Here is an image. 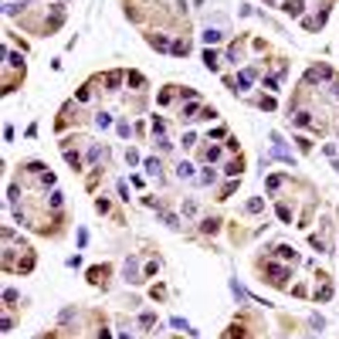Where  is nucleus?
Returning <instances> with one entry per match:
<instances>
[{
    "label": "nucleus",
    "mask_w": 339,
    "mask_h": 339,
    "mask_svg": "<svg viewBox=\"0 0 339 339\" xmlns=\"http://www.w3.org/2000/svg\"><path fill=\"white\" fill-rule=\"evenodd\" d=\"M183 119H187V122H190V119H200V105H197V102H190V105L183 109Z\"/></svg>",
    "instance_id": "obj_20"
},
{
    "label": "nucleus",
    "mask_w": 339,
    "mask_h": 339,
    "mask_svg": "<svg viewBox=\"0 0 339 339\" xmlns=\"http://www.w3.org/2000/svg\"><path fill=\"white\" fill-rule=\"evenodd\" d=\"M224 339H251V333H248V326L244 322H234L231 329H227V336Z\"/></svg>",
    "instance_id": "obj_10"
},
{
    "label": "nucleus",
    "mask_w": 339,
    "mask_h": 339,
    "mask_svg": "<svg viewBox=\"0 0 339 339\" xmlns=\"http://www.w3.org/2000/svg\"><path fill=\"white\" fill-rule=\"evenodd\" d=\"M48 203H51V207H55V210H61V194H58V190H55V194H51V197H48Z\"/></svg>",
    "instance_id": "obj_35"
},
{
    "label": "nucleus",
    "mask_w": 339,
    "mask_h": 339,
    "mask_svg": "<svg viewBox=\"0 0 339 339\" xmlns=\"http://www.w3.org/2000/svg\"><path fill=\"white\" fill-rule=\"evenodd\" d=\"M224 173H227L231 180H238V177L244 173V160H241V156H234V160H231V163L224 166Z\"/></svg>",
    "instance_id": "obj_6"
},
{
    "label": "nucleus",
    "mask_w": 339,
    "mask_h": 339,
    "mask_svg": "<svg viewBox=\"0 0 339 339\" xmlns=\"http://www.w3.org/2000/svg\"><path fill=\"white\" fill-rule=\"evenodd\" d=\"M163 224H170V227H180V220H177L173 214H163Z\"/></svg>",
    "instance_id": "obj_39"
},
{
    "label": "nucleus",
    "mask_w": 339,
    "mask_h": 339,
    "mask_svg": "<svg viewBox=\"0 0 339 339\" xmlns=\"http://www.w3.org/2000/svg\"><path fill=\"white\" fill-rule=\"evenodd\" d=\"M170 326H173V329H183V333H190V336H194V329H190V326H187L180 316H173V319H170Z\"/></svg>",
    "instance_id": "obj_27"
},
{
    "label": "nucleus",
    "mask_w": 339,
    "mask_h": 339,
    "mask_svg": "<svg viewBox=\"0 0 339 339\" xmlns=\"http://www.w3.org/2000/svg\"><path fill=\"white\" fill-rule=\"evenodd\" d=\"M258 105H261L265 112H275V99H271V95H261V99H258Z\"/></svg>",
    "instance_id": "obj_29"
},
{
    "label": "nucleus",
    "mask_w": 339,
    "mask_h": 339,
    "mask_svg": "<svg viewBox=\"0 0 339 339\" xmlns=\"http://www.w3.org/2000/svg\"><path fill=\"white\" fill-rule=\"evenodd\" d=\"M139 326H142V329H153V326H156V316H153V312H142V316H139Z\"/></svg>",
    "instance_id": "obj_23"
},
{
    "label": "nucleus",
    "mask_w": 339,
    "mask_h": 339,
    "mask_svg": "<svg viewBox=\"0 0 339 339\" xmlns=\"http://www.w3.org/2000/svg\"><path fill=\"white\" fill-rule=\"evenodd\" d=\"M333 166H336V170H339V160H336V163H333Z\"/></svg>",
    "instance_id": "obj_41"
},
{
    "label": "nucleus",
    "mask_w": 339,
    "mask_h": 339,
    "mask_svg": "<svg viewBox=\"0 0 339 339\" xmlns=\"http://www.w3.org/2000/svg\"><path fill=\"white\" fill-rule=\"evenodd\" d=\"M177 177H180V180H183V177H194V166H190V163H180V166H177Z\"/></svg>",
    "instance_id": "obj_31"
},
{
    "label": "nucleus",
    "mask_w": 339,
    "mask_h": 339,
    "mask_svg": "<svg viewBox=\"0 0 339 339\" xmlns=\"http://www.w3.org/2000/svg\"><path fill=\"white\" fill-rule=\"evenodd\" d=\"M173 95H177V92H173V85H170V88H163V92H160V105H170V102H173Z\"/></svg>",
    "instance_id": "obj_25"
},
{
    "label": "nucleus",
    "mask_w": 339,
    "mask_h": 339,
    "mask_svg": "<svg viewBox=\"0 0 339 339\" xmlns=\"http://www.w3.org/2000/svg\"><path fill=\"white\" fill-rule=\"evenodd\" d=\"M234 190H238V180H231V183H224V190H220V197H217V200H227V197H231Z\"/></svg>",
    "instance_id": "obj_26"
},
{
    "label": "nucleus",
    "mask_w": 339,
    "mask_h": 339,
    "mask_svg": "<svg viewBox=\"0 0 339 339\" xmlns=\"http://www.w3.org/2000/svg\"><path fill=\"white\" fill-rule=\"evenodd\" d=\"M261 271H265V281H268V285H275V288H285V285H288V281H285V278H288V268H285V265L265 261V265H261Z\"/></svg>",
    "instance_id": "obj_1"
},
{
    "label": "nucleus",
    "mask_w": 339,
    "mask_h": 339,
    "mask_svg": "<svg viewBox=\"0 0 339 339\" xmlns=\"http://www.w3.org/2000/svg\"><path fill=\"white\" fill-rule=\"evenodd\" d=\"M200 38H203V44H207V48H210V44H217V41H220V38H224V34H220V31H217V27H207V31H203Z\"/></svg>",
    "instance_id": "obj_14"
},
{
    "label": "nucleus",
    "mask_w": 339,
    "mask_h": 339,
    "mask_svg": "<svg viewBox=\"0 0 339 339\" xmlns=\"http://www.w3.org/2000/svg\"><path fill=\"white\" fill-rule=\"evenodd\" d=\"M126 278H129V281H142V275H139V268H136V258L126 261Z\"/></svg>",
    "instance_id": "obj_17"
},
{
    "label": "nucleus",
    "mask_w": 339,
    "mask_h": 339,
    "mask_svg": "<svg viewBox=\"0 0 339 339\" xmlns=\"http://www.w3.org/2000/svg\"><path fill=\"white\" fill-rule=\"evenodd\" d=\"M95 210H99V214H112V203L105 200V197H99V200H95Z\"/></svg>",
    "instance_id": "obj_28"
},
{
    "label": "nucleus",
    "mask_w": 339,
    "mask_h": 339,
    "mask_svg": "<svg viewBox=\"0 0 339 339\" xmlns=\"http://www.w3.org/2000/svg\"><path fill=\"white\" fill-rule=\"evenodd\" d=\"M268 3H271V0H268Z\"/></svg>",
    "instance_id": "obj_42"
},
{
    "label": "nucleus",
    "mask_w": 339,
    "mask_h": 339,
    "mask_svg": "<svg viewBox=\"0 0 339 339\" xmlns=\"http://www.w3.org/2000/svg\"><path fill=\"white\" fill-rule=\"evenodd\" d=\"M95 126H99V129H109V126H112V116H109V112H99V116H95Z\"/></svg>",
    "instance_id": "obj_21"
},
{
    "label": "nucleus",
    "mask_w": 339,
    "mask_h": 339,
    "mask_svg": "<svg viewBox=\"0 0 339 339\" xmlns=\"http://www.w3.org/2000/svg\"><path fill=\"white\" fill-rule=\"evenodd\" d=\"M122 81H126V75H122V71H109V75H105V85H109L105 92H119V85H122Z\"/></svg>",
    "instance_id": "obj_8"
},
{
    "label": "nucleus",
    "mask_w": 339,
    "mask_h": 339,
    "mask_svg": "<svg viewBox=\"0 0 339 339\" xmlns=\"http://www.w3.org/2000/svg\"><path fill=\"white\" fill-rule=\"evenodd\" d=\"M275 255H278L281 261H292V265L299 261V251H295L292 244H278V248H275Z\"/></svg>",
    "instance_id": "obj_7"
},
{
    "label": "nucleus",
    "mask_w": 339,
    "mask_h": 339,
    "mask_svg": "<svg viewBox=\"0 0 339 339\" xmlns=\"http://www.w3.org/2000/svg\"><path fill=\"white\" fill-rule=\"evenodd\" d=\"M109 275H112V265H95V268H88V285H95V288L102 285L105 288L109 285Z\"/></svg>",
    "instance_id": "obj_2"
},
{
    "label": "nucleus",
    "mask_w": 339,
    "mask_h": 339,
    "mask_svg": "<svg viewBox=\"0 0 339 339\" xmlns=\"http://www.w3.org/2000/svg\"><path fill=\"white\" fill-rule=\"evenodd\" d=\"M275 210H278V220H281V224H292V207H288V203H278Z\"/></svg>",
    "instance_id": "obj_19"
},
{
    "label": "nucleus",
    "mask_w": 339,
    "mask_h": 339,
    "mask_svg": "<svg viewBox=\"0 0 339 339\" xmlns=\"http://www.w3.org/2000/svg\"><path fill=\"white\" fill-rule=\"evenodd\" d=\"M65 160H68V166H75V170H81V156H78V153H71V149H65Z\"/></svg>",
    "instance_id": "obj_24"
},
{
    "label": "nucleus",
    "mask_w": 339,
    "mask_h": 339,
    "mask_svg": "<svg viewBox=\"0 0 339 339\" xmlns=\"http://www.w3.org/2000/svg\"><path fill=\"white\" fill-rule=\"evenodd\" d=\"M146 44H149V48H156V51H170V48H173V44L166 41V34H156V31H149V34H146Z\"/></svg>",
    "instance_id": "obj_5"
},
{
    "label": "nucleus",
    "mask_w": 339,
    "mask_h": 339,
    "mask_svg": "<svg viewBox=\"0 0 339 339\" xmlns=\"http://www.w3.org/2000/svg\"><path fill=\"white\" fill-rule=\"evenodd\" d=\"M200 231H203V234H217V231H220V220H217V217H203Z\"/></svg>",
    "instance_id": "obj_13"
},
{
    "label": "nucleus",
    "mask_w": 339,
    "mask_h": 339,
    "mask_svg": "<svg viewBox=\"0 0 339 339\" xmlns=\"http://www.w3.org/2000/svg\"><path fill=\"white\" fill-rule=\"evenodd\" d=\"M170 51H173L177 58H187V55H190V41H187V38H180V41H173V48H170Z\"/></svg>",
    "instance_id": "obj_12"
},
{
    "label": "nucleus",
    "mask_w": 339,
    "mask_h": 339,
    "mask_svg": "<svg viewBox=\"0 0 339 339\" xmlns=\"http://www.w3.org/2000/svg\"><path fill=\"white\" fill-rule=\"evenodd\" d=\"M146 173L149 177H160V160H146Z\"/></svg>",
    "instance_id": "obj_30"
},
{
    "label": "nucleus",
    "mask_w": 339,
    "mask_h": 339,
    "mask_svg": "<svg viewBox=\"0 0 339 339\" xmlns=\"http://www.w3.org/2000/svg\"><path fill=\"white\" fill-rule=\"evenodd\" d=\"M149 126H153V136H156V139H166V122H163L160 116H153V122H149Z\"/></svg>",
    "instance_id": "obj_15"
},
{
    "label": "nucleus",
    "mask_w": 339,
    "mask_h": 339,
    "mask_svg": "<svg viewBox=\"0 0 339 339\" xmlns=\"http://www.w3.org/2000/svg\"><path fill=\"white\" fill-rule=\"evenodd\" d=\"M126 81H129V85H133L136 92H142V88H146V78H142V75H139V71H129V75H126Z\"/></svg>",
    "instance_id": "obj_16"
},
{
    "label": "nucleus",
    "mask_w": 339,
    "mask_h": 339,
    "mask_svg": "<svg viewBox=\"0 0 339 339\" xmlns=\"http://www.w3.org/2000/svg\"><path fill=\"white\" fill-rule=\"evenodd\" d=\"M203 68H207V71H217V68H220V58H217V51H210V48L203 51Z\"/></svg>",
    "instance_id": "obj_11"
},
{
    "label": "nucleus",
    "mask_w": 339,
    "mask_h": 339,
    "mask_svg": "<svg viewBox=\"0 0 339 339\" xmlns=\"http://www.w3.org/2000/svg\"><path fill=\"white\" fill-rule=\"evenodd\" d=\"M183 214H187V217H194V214H197V203L187 200V203H183Z\"/></svg>",
    "instance_id": "obj_38"
},
{
    "label": "nucleus",
    "mask_w": 339,
    "mask_h": 339,
    "mask_svg": "<svg viewBox=\"0 0 339 339\" xmlns=\"http://www.w3.org/2000/svg\"><path fill=\"white\" fill-rule=\"evenodd\" d=\"M156 271H160V261H149V265H146V268H142V278H153V275H156Z\"/></svg>",
    "instance_id": "obj_33"
},
{
    "label": "nucleus",
    "mask_w": 339,
    "mask_h": 339,
    "mask_svg": "<svg viewBox=\"0 0 339 339\" xmlns=\"http://www.w3.org/2000/svg\"><path fill=\"white\" fill-rule=\"evenodd\" d=\"M251 78H255V68H244V71H238V78H227V88L244 92V88L251 85Z\"/></svg>",
    "instance_id": "obj_3"
},
{
    "label": "nucleus",
    "mask_w": 339,
    "mask_h": 339,
    "mask_svg": "<svg viewBox=\"0 0 339 339\" xmlns=\"http://www.w3.org/2000/svg\"><path fill=\"white\" fill-rule=\"evenodd\" d=\"M295 142H299V149H302V153H309V149H312V139H305V136H299Z\"/></svg>",
    "instance_id": "obj_34"
},
{
    "label": "nucleus",
    "mask_w": 339,
    "mask_h": 339,
    "mask_svg": "<svg viewBox=\"0 0 339 339\" xmlns=\"http://www.w3.org/2000/svg\"><path fill=\"white\" fill-rule=\"evenodd\" d=\"M281 10H285L288 17H302V10H305V3H302V0H285V3H281Z\"/></svg>",
    "instance_id": "obj_9"
},
{
    "label": "nucleus",
    "mask_w": 339,
    "mask_h": 339,
    "mask_svg": "<svg viewBox=\"0 0 339 339\" xmlns=\"http://www.w3.org/2000/svg\"><path fill=\"white\" fill-rule=\"evenodd\" d=\"M122 339H133V336H129V333H126V336H122Z\"/></svg>",
    "instance_id": "obj_40"
},
{
    "label": "nucleus",
    "mask_w": 339,
    "mask_h": 339,
    "mask_svg": "<svg viewBox=\"0 0 339 339\" xmlns=\"http://www.w3.org/2000/svg\"><path fill=\"white\" fill-rule=\"evenodd\" d=\"M244 210H248V214H261V210H265V200H261V197H251V200L244 203Z\"/></svg>",
    "instance_id": "obj_18"
},
{
    "label": "nucleus",
    "mask_w": 339,
    "mask_h": 339,
    "mask_svg": "<svg viewBox=\"0 0 339 339\" xmlns=\"http://www.w3.org/2000/svg\"><path fill=\"white\" fill-rule=\"evenodd\" d=\"M3 302H7V305H14V302H17V292H14V288H7V292H3Z\"/></svg>",
    "instance_id": "obj_37"
},
{
    "label": "nucleus",
    "mask_w": 339,
    "mask_h": 339,
    "mask_svg": "<svg viewBox=\"0 0 339 339\" xmlns=\"http://www.w3.org/2000/svg\"><path fill=\"white\" fill-rule=\"evenodd\" d=\"M316 278H319V288H316V302H329V299H333V281H329V275H326V271H319Z\"/></svg>",
    "instance_id": "obj_4"
},
{
    "label": "nucleus",
    "mask_w": 339,
    "mask_h": 339,
    "mask_svg": "<svg viewBox=\"0 0 339 339\" xmlns=\"http://www.w3.org/2000/svg\"><path fill=\"white\" fill-rule=\"evenodd\" d=\"M261 85H265V88H268V92H278V75H268V78H265V81H261Z\"/></svg>",
    "instance_id": "obj_32"
},
{
    "label": "nucleus",
    "mask_w": 339,
    "mask_h": 339,
    "mask_svg": "<svg viewBox=\"0 0 339 339\" xmlns=\"http://www.w3.org/2000/svg\"><path fill=\"white\" fill-rule=\"evenodd\" d=\"M126 163H129V166L139 163V153H136V149H126Z\"/></svg>",
    "instance_id": "obj_36"
},
{
    "label": "nucleus",
    "mask_w": 339,
    "mask_h": 339,
    "mask_svg": "<svg viewBox=\"0 0 339 339\" xmlns=\"http://www.w3.org/2000/svg\"><path fill=\"white\" fill-rule=\"evenodd\" d=\"M203 160H207V163H217V160H220V149H217V146H207V149H203Z\"/></svg>",
    "instance_id": "obj_22"
}]
</instances>
